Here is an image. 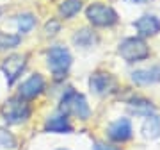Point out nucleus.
<instances>
[{
  "instance_id": "f257e3e1",
  "label": "nucleus",
  "mask_w": 160,
  "mask_h": 150,
  "mask_svg": "<svg viewBox=\"0 0 160 150\" xmlns=\"http://www.w3.org/2000/svg\"><path fill=\"white\" fill-rule=\"evenodd\" d=\"M59 113L66 116H75L77 120L86 121L91 116V107L87 104V98L82 93H78L73 88H68L59 100Z\"/></svg>"
},
{
  "instance_id": "f03ea898",
  "label": "nucleus",
  "mask_w": 160,
  "mask_h": 150,
  "mask_svg": "<svg viewBox=\"0 0 160 150\" xmlns=\"http://www.w3.org/2000/svg\"><path fill=\"white\" fill-rule=\"evenodd\" d=\"M73 64V56L64 45H52L46 50V66L53 81H64Z\"/></svg>"
},
{
  "instance_id": "7ed1b4c3",
  "label": "nucleus",
  "mask_w": 160,
  "mask_h": 150,
  "mask_svg": "<svg viewBox=\"0 0 160 150\" xmlns=\"http://www.w3.org/2000/svg\"><path fill=\"white\" fill-rule=\"evenodd\" d=\"M0 116L7 125H22L32 116V105L20 97H11L0 105Z\"/></svg>"
},
{
  "instance_id": "20e7f679",
  "label": "nucleus",
  "mask_w": 160,
  "mask_h": 150,
  "mask_svg": "<svg viewBox=\"0 0 160 150\" xmlns=\"http://www.w3.org/2000/svg\"><path fill=\"white\" fill-rule=\"evenodd\" d=\"M86 18L92 27H100V29H109L114 27L119 22V16L116 13L114 7L107 6L103 2H92L86 7Z\"/></svg>"
},
{
  "instance_id": "39448f33",
  "label": "nucleus",
  "mask_w": 160,
  "mask_h": 150,
  "mask_svg": "<svg viewBox=\"0 0 160 150\" xmlns=\"http://www.w3.org/2000/svg\"><path fill=\"white\" fill-rule=\"evenodd\" d=\"M118 54L126 63H139L149 57V46L141 36H132L125 38L118 45Z\"/></svg>"
},
{
  "instance_id": "423d86ee",
  "label": "nucleus",
  "mask_w": 160,
  "mask_h": 150,
  "mask_svg": "<svg viewBox=\"0 0 160 150\" xmlns=\"http://www.w3.org/2000/svg\"><path fill=\"white\" fill-rule=\"evenodd\" d=\"M27 59H29L27 54H11L0 63V70L6 77L7 86H12L22 77V73L27 68Z\"/></svg>"
},
{
  "instance_id": "0eeeda50",
  "label": "nucleus",
  "mask_w": 160,
  "mask_h": 150,
  "mask_svg": "<svg viewBox=\"0 0 160 150\" xmlns=\"http://www.w3.org/2000/svg\"><path fill=\"white\" fill-rule=\"evenodd\" d=\"M45 89H46L45 77L41 73H32L30 77H27V79L20 84L16 97L23 98V100H27V102H32V100H36L38 97H41V95L45 93Z\"/></svg>"
},
{
  "instance_id": "6e6552de",
  "label": "nucleus",
  "mask_w": 160,
  "mask_h": 150,
  "mask_svg": "<svg viewBox=\"0 0 160 150\" xmlns=\"http://www.w3.org/2000/svg\"><path fill=\"white\" fill-rule=\"evenodd\" d=\"M116 88H118V81L109 72H94L89 77V89L98 97H105V95L114 93Z\"/></svg>"
},
{
  "instance_id": "1a4fd4ad",
  "label": "nucleus",
  "mask_w": 160,
  "mask_h": 150,
  "mask_svg": "<svg viewBox=\"0 0 160 150\" xmlns=\"http://www.w3.org/2000/svg\"><path fill=\"white\" fill-rule=\"evenodd\" d=\"M107 136L112 139L114 143H125L133 136V127H132L130 118H119V120L112 121L107 129Z\"/></svg>"
},
{
  "instance_id": "9d476101",
  "label": "nucleus",
  "mask_w": 160,
  "mask_h": 150,
  "mask_svg": "<svg viewBox=\"0 0 160 150\" xmlns=\"http://www.w3.org/2000/svg\"><path fill=\"white\" fill-rule=\"evenodd\" d=\"M141 38H151L160 32V20L155 14H142L132 23Z\"/></svg>"
},
{
  "instance_id": "9b49d317",
  "label": "nucleus",
  "mask_w": 160,
  "mask_h": 150,
  "mask_svg": "<svg viewBox=\"0 0 160 150\" xmlns=\"http://www.w3.org/2000/svg\"><path fill=\"white\" fill-rule=\"evenodd\" d=\"M43 131L48 134H71L73 132V125L66 115H53L50 118H46Z\"/></svg>"
},
{
  "instance_id": "f8f14e48",
  "label": "nucleus",
  "mask_w": 160,
  "mask_h": 150,
  "mask_svg": "<svg viewBox=\"0 0 160 150\" xmlns=\"http://www.w3.org/2000/svg\"><path fill=\"white\" fill-rule=\"evenodd\" d=\"M132 81L137 86H149L160 82V66H151L144 70H135L132 72Z\"/></svg>"
},
{
  "instance_id": "ddd939ff",
  "label": "nucleus",
  "mask_w": 160,
  "mask_h": 150,
  "mask_svg": "<svg viewBox=\"0 0 160 150\" xmlns=\"http://www.w3.org/2000/svg\"><path fill=\"white\" fill-rule=\"evenodd\" d=\"M71 41H73V45L78 46V48H91V46H96L98 45L100 36H98L92 29L84 27V29L75 30V34H73V38H71Z\"/></svg>"
},
{
  "instance_id": "4468645a",
  "label": "nucleus",
  "mask_w": 160,
  "mask_h": 150,
  "mask_svg": "<svg viewBox=\"0 0 160 150\" xmlns=\"http://www.w3.org/2000/svg\"><path fill=\"white\" fill-rule=\"evenodd\" d=\"M84 7V0H62L57 7L59 18L61 20H71L82 11Z\"/></svg>"
},
{
  "instance_id": "2eb2a0df",
  "label": "nucleus",
  "mask_w": 160,
  "mask_h": 150,
  "mask_svg": "<svg viewBox=\"0 0 160 150\" xmlns=\"http://www.w3.org/2000/svg\"><path fill=\"white\" fill-rule=\"evenodd\" d=\"M142 136L148 139H157L160 136V116L151 113L142 121Z\"/></svg>"
},
{
  "instance_id": "dca6fc26",
  "label": "nucleus",
  "mask_w": 160,
  "mask_h": 150,
  "mask_svg": "<svg viewBox=\"0 0 160 150\" xmlns=\"http://www.w3.org/2000/svg\"><path fill=\"white\" fill-rule=\"evenodd\" d=\"M14 22H16L18 32L22 36V34H27V32H30V30L34 29L36 23H38V18H36V14H32V13H22V14H18V16L14 18Z\"/></svg>"
},
{
  "instance_id": "f3484780",
  "label": "nucleus",
  "mask_w": 160,
  "mask_h": 150,
  "mask_svg": "<svg viewBox=\"0 0 160 150\" xmlns=\"http://www.w3.org/2000/svg\"><path fill=\"white\" fill-rule=\"evenodd\" d=\"M128 107H130L135 115H144V116L151 115V113L155 111V105L149 102L148 98H142V97L132 98L130 102H128Z\"/></svg>"
},
{
  "instance_id": "a211bd4d",
  "label": "nucleus",
  "mask_w": 160,
  "mask_h": 150,
  "mask_svg": "<svg viewBox=\"0 0 160 150\" xmlns=\"http://www.w3.org/2000/svg\"><path fill=\"white\" fill-rule=\"evenodd\" d=\"M22 45V36L12 34V32H4L0 30V50L7 52V50H14L16 46Z\"/></svg>"
},
{
  "instance_id": "6ab92c4d",
  "label": "nucleus",
  "mask_w": 160,
  "mask_h": 150,
  "mask_svg": "<svg viewBox=\"0 0 160 150\" xmlns=\"http://www.w3.org/2000/svg\"><path fill=\"white\" fill-rule=\"evenodd\" d=\"M59 30H61V20H55V18H50L43 27V32H45L46 38H53Z\"/></svg>"
},
{
  "instance_id": "aec40b11",
  "label": "nucleus",
  "mask_w": 160,
  "mask_h": 150,
  "mask_svg": "<svg viewBox=\"0 0 160 150\" xmlns=\"http://www.w3.org/2000/svg\"><path fill=\"white\" fill-rule=\"evenodd\" d=\"M0 147L2 148H14L16 147V138L9 132L0 131Z\"/></svg>"
},
{
  "instance_id": "412c9836",
  "label": "nucleus",
  "mask_w": 160,
  "mask_h": 150,
  "mask_svg": "<svg viewBox=\"0 0 160 150\" xmlns=\"http://www.w3.org/2000/svg\"><path fill=\"white\" fill-rule=\"evenodd\" d=\"M92 150H121L119 147H116L112 143H105V141H96L92 145Z\"/></svg>"
},
{
  "instance_id": "4be33fe9",
  "label": "nucleus",
  "mask_w": 160,
  "mask_h": 150,
  "mask_svg": "<svg viewBox=\"0 0 160 150\" xmlns=\"http://www.w3.org/2000/svg\"><path fill=\"white\" fill-rule=\"evenodd\" d=\"M126 2H130V4H146L149 0H126Z\"/></svg>"
},
{
  "instance_id": "5701e85b",
  "label": "nucleus",
  "mask_w": 160,
  "mask_h": 150,
  "mask_svg": "<svg viewBox=\"0 0 160 150\" xmlns=\"http://www.w3.org/2000/svg\"><path fill=\"white\" fill-rule=\"evenodd\" d=\"M57 150H68V148H57Z\"/></svg>"
}]
</instances>
